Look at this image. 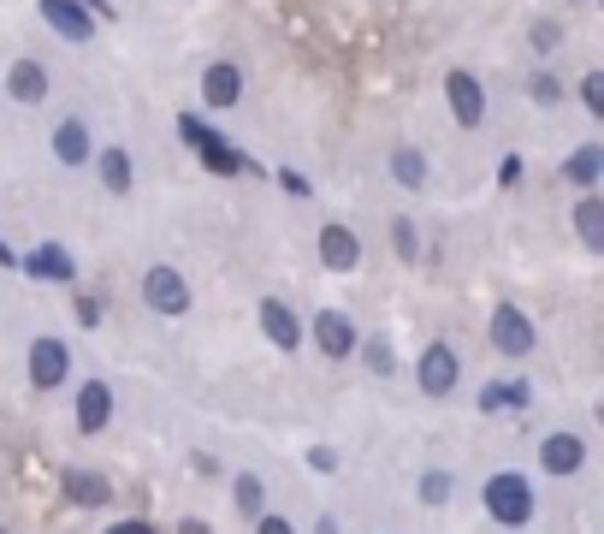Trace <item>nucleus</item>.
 I'll return each instance as SVG.
<instances>
[{
	"label": "nucleus",
	"instance_id": "nucleus-17",
	"mask_svg": "<svg viewBox=\"0 0 604 534\" xmlns=\"http://www.w3.org/2000/svg\"><path fill=\"white\" fill-rule=\"evenodd\" d=\"M261 333H267L278 351H297V344H303V321L290 315V303L267 297V303H261Z\"/></svg>",
	"mask_w": 604,
	"mask_h": 534
},
{
	"label": "nucleus",
	"instance_id": "nucleus-7",
	"mask_svg": "<svg viewBox=\"0 0 604 534\" xmlns=\"http://www.w3.org/2000/svg\"><path fill=\"white\" fill-rule=\"evenodd\" d=\"M66 374H71L66 339H36V344H31V386H36V393H54V386H66Z\"/></svg>",
	"mask_w": 604,
	"mask_h": 534
},
{
	"label": "nucleus",
	"instance_id": "nucleus-27",
	"mask_svg": "<svg viewBox=\"0 0 604 534\" xmlns=\"http://www.w3.org/2000/svg\"><path fill=\"white\" fill-rule=\"evenodd\" d=\"M362 356H367V368H374V374H391V368H397V356H391V339H386V333L367 339V351H362Z\"/></svg>",
	"mask_w": 604,
	"mask_h": 534
},
{
	"label": "nucleus",
	"instance_id": "nucleus-36",
	"mask_svg": "<svg viewBox=\"0 0 604 534\" xmlns=\"http://www.w3.org/2000/svg\"><path fill=\"white\" fill-rule=\"evenodd\" d=\"M0 268H19V255H12L7 243H0Z\"/></svg>",
	"mask_w": 604,
	"mask_h": 534
},
{
	"label": "nucleus",
	"instance_id": "nucleus-4",
	"mask_svg": "<svg viewBox=\"0 0 604 534\" xmlns=\"http://www.w3.org/2000/svg\"><path fill=\"white\" fill-rule=\"evenodd\" d=\"M445 101H451V120L463 125V132H475V125H486V90L475 71H445Z\"/></svg>",
	"mask_w": 604,
	"mask_h": 534
},
{
	"label": "nucleus",
	"instance_id": "nucleus-15",
	"mask_svg": "<svg viewBox=\"0 0 604 534\" xmlns=\"http://www.w3.org/2000/svg\"><path fill=\"white\" fill-rule=\"evenodd\" d=\"M107 422H113V386L107 380H83V393H78V428H83V434H101Z\"/></svg>",
	"mask_w": 604,
	"mask_h": 534
},
{
	"label": "nucleus",
	"instance_id": "nucleus-19",
	"mask_svg": "<svg viewBox=\"0 0 604 534\" xmlns=\"http://www.w3.org/2000/svg\"><path fill=\"white\" fill-rule=\"evenodd\" d=\"M574 232H581V243L593 255H604V196L599 191H581V202H574Z\"/></svg>",
	"mask_w": 604,
	"mask_h": 534
},
{
	"label": "nucleus",
	"instance_id": "nucleus-13",
	"mask_svg": "<svg viewBox=\"0 0 604 534\" xmlns=\"http://www.w3.org/2000/svg\"><path fill=\"white\" fill-rule=\"evenodd\" d=\"M308 333H315L320 356H350L356 351V327H350V315H338V309H320Z\"/></svg>",
	"mask_w": 604,
	"mask_h": 534
},
{
	"label": "nucleus",
	"instance_id": "nucleus-20",
	"mask_svg": "<svg viewBox=\"0 0 604 534\" xmlns=\"http://www.w3.org/2000/svg\"><path fill=\"white\" fill-rule=\"evenodd\" d=\"M66 499L71 504H107L113 499V481H107V475H95V469H66Z\"/></svg>",
	"mask_w": 604,
	"mask_h": 534
},
{
	"label": "nucleus",
	"instance_id": "nucleus-2",
	"mask_svg": "<svg viewBox=\"0 0 604 534\" xmlns=\"http://www.w3.org/2000/svg\"><path fill=\"white\" fill-rule=\"evenodd\" d=\"M179 137L202 155V167H208V172H226V179H231V172H243V155L231 149L226 137H214L208 125L196 120V113H179Z\"/></svg>",
	"mask_w": 604,
	"mask_h": 534
},
{
	"label": "nucleus",
	"instance_id": "nucleus-10",
	"mask_svg": "<svg viewBox=\"0 0 604 534\" xmlns=\"http://www.w3.org/2000/svg\"><path fill=\"white\" fill-rule=\"evenodd\" d=\"M202 101H208V113H226L243 101V66L231 60H214L208 71H202Z\"/></svg>",
	"mask_w": 604,
	"mask_h": 534
},
{
	"label": "nucleus",
	"instance_id": "nucleus-26",
	"mask_svg": "<svg viewBox=\"0 0 604 534\" xmlns=\"http://www.w3.org/2000/svg\"><path fill=\"white\" fill-rule=\"evenodd\" d=\"M391 250H397V262H415V255H421V232H415L409 214H397V220H391Z\"/></svg>",
	"mask_w": 604,
	"mask_h": 534
},
{
	"label": "nucleus",
	"instance_id": "nucleus-22",
	"mask_svg": "<svg viewBox=\"0 0 604 534\" xmlns=\"http://www.w3.org/2000/svg\"><path fill=\"white\" fill-rule=\"evenodd\" d=\"M391 179L403 184V191H421V184H426V155L409 149V143H403V149H391Z\"/></svg>",
	"mask_w": 604,
	"mask_h": 534
},
{
	"label": "nucleus",
	"instance_id": "nucleus-24",
	"mask_svg": "<svg viewBox=\"0 0 604 534\" xmlns=\"http://www.w3.org/2000/svg\"><path fill=\"white\" fill-rule=\"evenodd\" d=\"M231 499H238V511H249V516H267V487H261V475H238V481H231Z\"/></svg>",
	"mask_w": 604,
	"mask_h": 534
},
{
	"label": "nucleus",
	"instance_id": "nucleus-3",
	"mask_svg": "<svg viewBox=\"0 0 604 534\" xmlns=\"http://www.w3.org/2000/svg\"><path fill=\"white\" fill-rule=\"evenodd\" d=\"M415 380H421L426 398H451L456 380H463V356H456L451 344H426L421 363H415Z\"/></svg>",
	"mask_w": 604,
	"mask_h": 534
},
{
	"label": "nucleus",
	"instance_id": "nucleus-25",
	"mask_svg": "<svg viewBox=\"0 0 604 534\" xmlns=\"http://www.w3.org/2000/svg\"><path fill=\"white\" fill-rule=\"evenodd\" d=\"M527 95H534L539 107H557V101H563V78H557L551 66H534L527 71Z\"/></svg>",
	"mask_w": 604,
	"mask_h": 534
},
{
	"label": "nucleus",
	"instance_id": "nucleus-8",
	"mask_svg": "<svg viewBox=\"0 0 604 534\" xmlns=\"http://www.w3.org/2000/svg\"><path fill=\"white\" fill-rule=\"evenodd\" d=\"M19 268L24 273H31V280H48V285H71V280H78V262H71V250H66V243H36V250L31 255H19Z\"/></svg>",
	"mask_w": 604,
	"mask_h": 534
},
{
	"label": "nucleus",
	"instance_id": "nucleus-12",
	"mask_svg": "<svg viewBox=\"0 0 604 534\" xmlns=\"http://www.w3.org/2000/svg\"><path fill=\"white\" fill-rule=\"evenodd\" d=\"M320 262H327L332 273H350V268L362 262V238L350 232V226L327 220V226H320Z\"/></svg>",
	"mask_w": 604,
	"mask_h": 534
},
{
	"label": "nucleus",
	"instance_id": "nucleus-32",
	"mask_svg": "<svg viewBox=\"0 0 604 534\" xmlns=\"http://www.w3.org/2000/svg\"><path fill=\"white\" fill-rule=\"evenodd\" d=\"M101 321V303L95 297H78V327H95Z\"/></svg>",
	"mask_w": 604,
	"mask_h": 534
},
{
	"label": "nucleus",
	"instance_id": "nucleus-38",
	"mask_svg": "<svg viewBox=\"0 0 604 534\" xmlns=\"http://www.w3.org/2000/svg\"><path fill=\"white\" fill-rule=\"evenodd\" d=\"M0 534H7V529H0Z\"/></svg>",
	"mask_w": 604,
	"mask_h": 534
},
{
	"label": "nucleus",
	"instance_id": "nucleus-11",
	"mask_svg": "<svg viewBox=\"0 0 604 534\" xmlns=\"http://www.w3.org/2000/svg\"><path fill=\"white\" fill-rule=\"evenodd\" d=\"M54 161L71 167V172L90 167V161H95V137H90V125H83V120H60V125H54Z\"/></svg>",
	"mask_w": 604,
	"mask_h": 534
},
{
	"label": "nucleus",
	"instance_id": "nucleus-30",
	"mask_svg": "<svg viewBox=\"0 0 604 534\" xmlns=\"http://www.w3.org/2000/svg\"><path fill=\"white\" fill-rule=\"evenodd\" d=\"M581 101H586V113H604V71H586L581 78Z\"/></svg>",
	"mask_w": 604,
	"mask_h": 534
},
{
	"label": "nucleus",
	"instance_id": "nucleus-34",
	"mask_svg": "<svg viewBox=\"0 0 604 534\" xmlns=\"http://www.w3.org/2000/svg\"><path fill=\"white\" fill-rule=\"evenodd\" d=\"M179 534H214V529L202 523V516H184V523H179Z\"/></svg>",
	"mask_w": 604,
	"mask_h": 534
},
{
	"label": "nucleus",
	"instance_id": "nucleus-18",
	"mask_svg": "<svg viewBox=\"0 0 604 534\" xmlns=\"http://www.w3.org/2000/svg\"><path fill=\"white\" fill-rule=\"evenodd\" d=\"M101 172V184H107V196H130V184H137V167H130V149H95V161Z\"/></svg>",
	"mask_w": 604,
	"mask_h": 534
},
{
	"label": "nucleus",
	"instance_id": "nucleus-1",
	"mask_svg": "<svg viewBox=\"0 0 604 534\" xmlns=\"http://www.w3.org/2000/svg\"><path fill=\"white\" fill-rule=\"evenodd\" d=\"M486 511H492L504 529H522L527 516H534V487H527V475L498 469L492 481H486Z\"/></svg>",
	"mask_w": 604,
	"mask_h": 534
},
{
	"label": "nucleus",
	"instance_id": "nucleus-35",
	"mask_svg": "<svg viewBox=\"0 0 604 534\" xmlns=\"http://www.w3.org/2000/svg\"><path fill=\"white\" fill-rule=\"evenodd\" d=\"M107 534H155V529H149V523H113Z\"/></svg>",
	"mask_w": 604,
	"mask_h": 534
},
{
	"label": "nucleus",
	"instance_id": "nucleus-33",
	"mask_svg": "<svg viewBox=\"0 0 604 534\" xmlns=\"http://www.w3.org/2000/svg\"><path fill=\"white\" fill-rule=\"evenodd\" d=\"M255 534H297L285 516H255Z\"/></svg>",
	"mask_w": 604,
	"mask_h": 534
},
{
	"label": "nucleus",
	"instance_id": "nucleus-31",
	"mask_svg": "<svg viewBox=\"0 0 604 534\" xmlns=\"http://www.w3.org/2000/svg\"><path fill=\"white\" fill-rule=\"evenodd\" d=\"M498 184H504V191L522 184V155H504V161H498Z\"/></svg>",
	"mask_w": 604,
	"mask_h": 534
},
{
	"label": "nucleus",
	"instance_id": "nucleus-16",
	"mask_svg": "<svg viewBox=\"0 0 604 534\" xmlns=\"http://www.w3.org/2000/svg\"><path fill=\"white\" fill-rule=\"evenodd\" d=\"M539 464H545V475H574L586 464V445H581V434H545V445H539Z\"/></svg>",
	"mask_w": 604,
	"mask_h": 534
},
{
	"label": "nucleus",
	"instance_id": "nucleus-9",
	"mask_svg": "<svg viewBox=\"0 0 604 534\" xmlns=\"http://www.w3.org/2000/svg\"><path fill=\"white\" fill-rule=\"evenodd\" d=\"M36 12L48 19V31L60 42H90L95 36V19L83 12V0H36Z\"/></svg>",
	"mask_w": 604,
	"mask_h": 534
},
{
	"label": "nucleus",
	"instance_id": "nucleus-29",
	"mask_svg": "<svg viewBox=\"0 0 604 534\" xmlns=\"http://www.w3.org/2000/svg\"><path fill=\"white\" fill-rule=\"evenodd\" d=\"M527 42H534V54H551L557 42H563V24H551V19H539L534 31H527Z\"/></svg>",
	"mask_w": 604,
	"mask_h": 534
},
{
	"label": "nucleus",
	"instance_id": "nucleus-6",
	"mask_svg": "<svg viewBox=\"0 0 604 534\" xmlns=\"http://www.w3.org/2000/svg\"><path fill=\"white\" fill-rule=\"evenodd\" d=\"M492 344L504 356H527V351H534V321L522 315V303H498V309H492Z\"/></svg>",
	"mask_w": 604,
	"mask_h": 534
},
{
	"label": "nucleus",
	"instance_id": "nucleus-28",
	"mask_svg": "<svg viewBox=\"0 0 604 534\" xmlns=\"http://www.w3.org/2000/svg\"><path fill=\"white\" fill-rule=\"evenodd\" d=\"M421 499H426V504H445V499H451V475H445V469H426V475H421Z\"/></svg>",
	"mask_w": 604,
	"mask_h": 534
},
{
	"label": "nucleus",
	"instance_id": "nucleus-14",
	"mask_svg": "<svg viewBox=\"0 0 604 534\" xmlns=\"http://www.w3.org/2000/svg\"><path fill=\"white\" fill-rule=\"evenodd\" d=\"M7 95L19 101V107H36V101L48 95V66H42V60H12V71H7Z\"/></svg>",
	"mask_w": 604,
	"mask_h": 534
},
{
	"label": "nucleus",
	"instance_id": "nucleus-37",
	"mask_svg": "<svg viewBox=\"0 0 604 534\" xmlns=\"http://www.w3.org/2000/svg\"><path fill=\"white\" fill-rule=\"evenodd\" d=\"M315 534H338V523H332V516H320V523H315Z\"/></svg>",
	"mask_w": 604,
	"mask_h": 534
},
{
	"label": "nucleus",
	"instance_id": "nucleus-5",
	"mask_svg": "<svg viewBox=\"0 0 604 534\" xmlns=\"http://www.w3.org/2000/svg\"><path fill=\"white\" fill-rule=\"evenodd\" d=\"M143 303H149L155 315H184L190 309V285H184V273L179 268H149L143 273Z\"/></svg>",
	"mask_w": 604,
	"mask_h": 534
},
{
	"label": "nucleus",
	"instance_id": "nucleus-23",
	"mask_svg": "<svg viewBox=\"0 0 604 534\" xmlns=\"http://www.w3.org/2000/svg\"><path fill=\"white\" fill-rule=\"evenodd\" d=\"M527 398H534V386H527V380H492V386H486V393H480V410H522V404Z\"/></svg>",
	"mask_w": 604,
	"mask_h": 534
},
{
	"label": "nucleus",
	"instance_id": "nucleus-21",
	"mask_svg": "<svg viewBox=\"0 0 604 534\" xmlns=\"http://www.w3.org/2000/svg\"><path fill=\"white\" fill-rule=\"evenodd\" d=\"M563 179H569V184H581V191H593V184L604 179V149H599V143H581V149L569 155Z\"/></svg>",
	"mask_w": 604,
	"mask_h": 534
}]
</instances>
